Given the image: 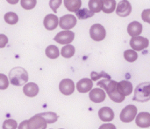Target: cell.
I'll return each mask as SVG.
<instances>
[{
  "label": "cell",
  "instance_id": "cell-1",
  "mask_svg": "<svg viewBox=\"0 0 150 129\" xmlns=\"http://www.w3.org/2000/svg\"><path fill=\"white\" fill-rule=\"evenodd\" d=\"M97 85L106 91L109 98L112 101H114L116 103H120V102L124 101L125 96H123L122 94L120 93V92L118 90V82L106 79H102V80L98 81Z\"/></svg>",
  "mask_w": 150,
  "mask_h": 129
},
{
  "label": "cell",
  "instance_id": "cell-2",
  "mask_svg": "<svg viewBox=\"0 0 150 129\" xmlns=\"http://www.w3.org/2000/svg\"><path fill=\"white\" fill-rule=\"evenodd\" d=\"M28 73L22 67L17 66L12 68L9 73V81L11 85L21 86L28 81Z\"/></svg>",
  "mask_w": 150,
  "mask_h": 129
},
{
  "label": "cell",
  "instance_id": "cell-3",
  "mask_svg": "<svg viewBox=\"0 0 150 129\" xmlns=\"http://www.w3.org/2000/svg\"><path fill=\"white\" fill-rule=\"evenodd\" d=\"M134 100L139 102L150 100V82H143L136 86Z\"/></svg>",
  "mask_w": 150,
  "mask_h": 129
},
{
  "label": "cell",
  "instance_id": "cell-4",
  "mask_svg": "<svg viewBox=\"0 0 150 129\" xmlns=\"http://www.w3.org/2000/svg\"><path fill=\"white\" fill-rule=\"evenodd\" d=\"M137 107L134 105H128L120 113V120L125 123H129L133 121L137 115Z\"/></svg>",
  "mask_w": 150,
  "mask_h": 129
},
{
  "label": "cell",
  "instance_id": "cell-5",
  "mask_svg": "<svg viewBox=\"0 0 150 129\" xmlns=\"http://www.w3.org/2000/svg\"><path fill=\"white\" fill-rule=\"evenodd\" d=\"M90 36L94 41L99 42V41H102L103 39H105V36H106V31L102 24H95L91 25V27L90 29Z\"/></svg>",
  "mask_w": 150,
  "mask_h": 129
},
{
  "label": "cell",
  "instance_id": "cell-6",
  "mask_svg": "<svg viewBox=\"0 0 150 129\" xmlns=\"http://www.w3.org/2000/svg\"><path fill=\"white\" fill-rule=\"evenodd\" d=\"M75 38V33L70 30H63L56 34L54 40L61 45H69Z\"/></svg>",
  "mask_w": 150,
  "mask_h": 129
},
{
  "label": "cell",
  "instance_id": "cell-7",
  "mask_svg": "<svg viewBox=\"0 0 150 129\" xmlns=\"http://www.w3.org/2000/svg\"><path fill=\"white\" fill-rule=\"evenodd\" d=\"M76 17L72 14H66L59 18V25L62 30H71L76 24Z\"/></svg>",
  "mask_w": 150,
  "mask_h": 129
},
{
  "label": "cell",
  "instance_id": "cell-8",
  "mask_svg": "<svg viewBox=\"0 0 150 129\" xmlns=\"http://www.w3.org/2000/svg\"><path fill=\"white\" fill-rule=\"evenodd\" d=\"M149 45V41L147 38L142 36L133 37L130 40V46L134 51H142L146 49Z\"/></svg>",
  "mask_w": 150,
  "mask_h": 129
},
{
  "label": "cell",
  "instance_id": "cell-9",
  "mask_svg": "<svg viewBox=\"0 0 150 129\" xmlns=\"http://www.w3.org/2000/svg\"><path fill=\"white\" fill-rule=\"evenodd\" d=\"M47 121L40 114H36L28 120V126L30 129H46Z\"/></svg>",
  "mask_w": 150,
  "mask_h": 129
},
{
  "label": "cell",
  "instance_id": "cell-10",
  "mask_svg": "<svg viewBox=\"0 0 150 129\" xmlns=\"http://www.w3.org/2000/svg\"><path fill=\"white\" fill-rule=\"evenodd\" d=\"M59 89L61 93L64 95H70L75 91V84L70 79H64L60 82Z\"/></svg>",
  "mask_w": 150,
  "mask_h": 129
},
{
  "label": "cell",
  "instance_id": "cell-11",
  "mask_svg": "<svg viewBox=\"0 0 150 129\" xmlns=\"http://www.w3.org/2000/svg\"><path fill=\"white\" fill-rule=\"evenodd\" d=\"M132 11V5L128 0H121L116 8V13L122 17H127Z\"/></svg>",
  "mask_w": 150,
  "mask_h": 129
},
{
  "label": "cell",
  "instance_id": "cell-12",
  "mask_svg": "<svg viewBox=\"0 0 150 129\" xmlns=\"http://www.w3.org/2000/svg\"><path fill=\"white\" fill-rule=\"evenodd\" d=\"M44 27L48 31L54 30L59 24V18L55 14H47L43 20Z\"/></svg>",
  "mask_w": 150,
  "mask_h": 129
},
{
  "label": "cell",
  "instance_id": "cell-13",
  "mask_svg": "<svg viewBox=\"0 0 150 129\" xmlns=\"http://www.w3.org/2000/svg\"><path fill=\"white\" fill-rule=\"evenodd\" d=\"M90 100L94 103H101L105 100V93L102 88H94L90 91Z\"/></svg>",
  "mask_w": 150,
  "mask_h": 129
},
{
  "label": "cell",
  "instance_id": "cell-14",
  "mask_svg": "<svg viewBox=\"0 0 150 129\" xmlns=\"http://www.w3.org/2000/svg\"><path fill=\"white\" fill-rule=\"evenodd\" d=\"M135 123L138 127L146 128L150 127V114L148 112L140 113L137 117H135Z\"/></svg>",
  "mask_w": 150,
  "mask_h": 129
},
{
  "label": "cell",
  "instance_id": "cell-15",
  "mask_svg": "<svg viewBox=\"0 0 150 129\" xmlns=\"http://www.w3.org/2000/svg\"><path fill=\"white\" fill-rule=\"evenodd\" d=\"M93 82L90 79H82L76 84V89L81 93H85L92 89Z\"/></svg>",
  "mask_w": 150,
  "mask_h": 129
},
{
  "label": "cell",
  "instance_id": "cell-16",
  "mask_svg": "<svg viewBox=\"0 0 150 129\" xmlns=\"http://www.w3.org/2000/svg\"><path fill=\"white\" fill-rule=\"evenodd\" d=\"M98 116L101 121L105 122H110L114 119V112L112 108L105 107L99 109L98 111Z\"/></svg>",
  "mask_w": 150,
  "mask_h": 129
},
{
  "label": "cell",
  "instance_id": "cell-17",
  "mask_svg": "<svg viewBox=\"0 0 150 129\" xmlns=\"http://www.w3.org/2000/svg\"><path fill=\"white\" fill-rule=\"evenodd\" d=\"M142 24L138 21H133L131 22L127 26V32L132 37L140 36L142 32Z\"/></svg>",
  "mask_w": 150,
  "mask_h": 129
},
{
  "label": "cell",
  "instance_id": "cell-18",
  "mask_svg": "<svg viewBox=\"0 0 150 129\" xmlns=\"http://www.w3.org/2000/svg\"><path fill=\"white\" fill-rule=\"evenodd\" d=\"M118 90L123 96H128L133 92V85L127 80H122L118 83Z\"/></svg>",
  "mask_w": 150,
  "mask_h": 129
},
{
  "label": "cell",
  "instance_id": "cell-19",
  "mask_svg": "<svg viewBox=\"0 0 150 129\" xmlns=\"http://www.w3.org/2000/svg\"><path fill=\"white\" fill-rule=\"evenodd\" d=\"M23 92H24L25 95H26L27 97L33 98V97H35L38 94L39 86H38L37 84H35L33 82H28L24 86Z\"/></svg>",
  "mask_w": 150,
  "mask_h": 129
},
{
  "label": "cell",
  "instance_id": "cell-20",
  "mask_svg": "<svg viewBox=\"0 0 150 129\" xmlns=\"http://www.w3.org/2000/svg\"><path fill=\"white\" fill-rule=\"evenodd\" d=\"M63 3L66 9L70 12L77 11L82 6L81 0H63Z\"/></svg>",
  "mask_w": 150,
  "mask_h": 129
},
{
  "label": "cell",
  "instance_id": "cell-21",
  "mask_svg": "<svg viewBox=\"0 0 150 129\" xmlns=\"http://www.w3.org/2000/svg\"><path fill=\"white\" fill-rule=\"evenodd\" d=\"M116 9V0H103L102 10L105 13H112Z\"/></svg>",
  "mask_w": 150,
  "mask_h": 129
},
{
  "label": "cell",
  "instance_id": "cell-22",
  "mask_svg": "<svg viewBox=\"0 0 150 129\" xmlns=\"http://www.w3.org/2000/svg\"><path fill=\"white\" fill-rule=\"evenodd\" d=\"M46 55L47 57H48L49 59H57L60 55V51H59V48L56 46V45H48L47 48H46Z\"/></svg>",
  "mask_w": 150,
  "mask_h": 129
},
{
  "label": "cell",
  "instance_id": "cell-23",
  "mask_svg": "<svg viewBox=\"0 0 150 129\" xmlns=\"http://www.w3.org/2000/svg\"><path fill=\"white\" fill-rule=\"evenodd\" d=\"M76 52V49L75 47L69 44V45H66L65 46H63L61 50V54L63 58H66V59H69V58H72L74 56Z\"/></svg>",
  "mask_w": 150,
  "mask_h": 129
},
{
  "label": "cell",
  "instance_id": "cell-24",
  "mask_svg": "<svg viewBox=\"0 0 150 129\" xmlns=\"http://www.w3.org/2000/svg\"><path fill=\"white\" fill-rule=\"evenodd\" d=\"M89 8L93 13H98L103 8V0H90Z\"/></svg>",
  "mask_w": 150,
  "mask_h": 129
},
{
  "label": "cell",
  "instance_id": "cell-25",
  "mask_svg": "<svg viewBox=\"0 0 150 129\" xmlns=\"http://www.w3.org/2000/svg\"><path fill=\"white\" fill-rule=\"evenodd\" d=\"M40 115L42 116L45 119V121H47V123H48V124L54 123L58 120V115L54 112H46V113L40 114Z\"/></svg>",
  "mask_w": 150,
  "mask_h": 129
},
{
  "label": "cell",
  "instance_id": "cell-26",
  "mask_svg": "<svg viewBox=\"0 0 150 129\" xmlns=\"http://www.w3.org/2000/svg\"><path fill=\"white\" fill-rule=\"evenodd\" d=\"M76 14L79 19H87V18L93 17V15H94V13L91 10H88L86 8L79 9L77 11H76Z\"/></svg>",
  "mask_w": 150,
  "mask_h": 129
},
{
  "label": "cell",
  "instance_id": "cell-27",
  "mask_svg": "<svg viewBox=\"0 0 150 129\" xmlns=\"http://www.w3.org/2000/svg\"><path fill=\"white\" fill-rule=\"evenodd\" d=\"M4 18V21L8 24H11V25L16 24L18 23V17L15 12H7V13H5Z\"/></svg>",
  "mask_w": 150,
  "mask_h": 129
},
{
  "label": "cell",
  "instance_id": "cell-28",
  "mask_svg": "<svg viewBox=\"0 0 150 129\" xmlns=\"http://www.w3.org/2000/svg\"><path fill=\"white\" fill-rule=\"evenodd\" d=\"M124 58L127 62H134L138 59V54L134 50H127L124 52Z\"/></svg>",
  "mask_w": 150,
  "mask_h": 129
},
{
  "label": "cell",
  "instance_id": "cell-29",
  "mask_svg": "<svg viewBox=\"0 0 150 129\" xmlns=\"http://www.w3.org/2000/svg\"><path fill=\"white\" fill-rule=\"evenodd\" d=\"M20 5L25 10H32L35 7L37 0H19Z\"/></svg>",
  "mask_w": 150,
  "mask_h": 129
},
{
  "label": "cell",
  "instance_id": "cell-30",
  "mask_svg": "<svg viewBox=\"0 0 150 129\" xmlns=\"http://www.w3.org/2000/svg\"><path fill=\"white\" fill-rule=\"evenodd\" d=\"M18 123L16 121L12 119H8L4 121L3 123V129H17Z\"/></svg>",
  "mask_w": 150,
  "mask_h": 129
},
{
  "label": "cell",
  "instance_id": "cell-31",
  "mask_svg": "<svg viewBox=\"0 0 150 129\" xmlns=\"http://www.w3.org/2000/svg\"><path fill=\"white\" fill-rule=\"evenodd\" d=\"M91 80H93V81H97L98 79H100V78H105V79H111V76L110 75H108L107 73H105V72H101V73H95V72H92L91 73Z\"/></svg>",
  "mask_w": 150,
  "mask_h": 129
},
{
  "label": "cell",
  "instance_id": "cell-32",
  "mask_svg": "<svg viewBox=\"0 0 150 129\" xmlns=\"http://www.w3.org/2000/svg\"><path fill=\"white\" fill-rule=\"evenodd\" d=\"M9 79L5 74L0 73V90H5L9 86Z\"/></svg>",
  "mask_w": 150,
  "mask_h": 129
},
{
  "label": "cell",
  "instance_id": "cell-33",
  "mask_svg": "<svg viewBox=\"0 0 150 129\" xmlns=\"http://www.w3.org/2000/svg\"><path fill=\"white\" fill-rule=\"evenodd\" d=\"M62 3V0H49V6H50L51 10L54 13H56L57 10L61 6Z\"/></svg>",
  "mask_w": 150,
  "mask_h": 129
},
{
  "label": "cell",
  "instance_id": "cell-34",
  "mask_svg": "<svg viewBox=\"0 0 150 129\" xmlns=\"http://www.w3.org/2000/svg\"><path fill=\"white\" fill-rule=\"evenodd\" d=\"M142 18L143 21L150 24V9L144 10L142 13Z\"/></svg>",
  "mask_w": 150,
  "mask_h": 129
},
{
  "label": "cell",
  "instance_id": "cell-35",
  "mask_svg": "<svg viewBox=\"0 0 150 129\" xmlns=\"http://www.w3.org/2000/svg\"><path fill=\"white\" fill-rule=\"evenodd\" d=\"M8 43V38L4 34H0V48H4Z\"/></svg>",
  "mask_w": 150,
  "mask_h": 129
},
{
  "label": "cell",
  "instance_id": "cell-36",
  "mask_svg": "<svg viewBox=\"0 0 150 129\" xmlns=\"http://www.w3.org/2000/svg\"><path fill=\"white\" fill-rule=\"evenodd\" d=\"M98 129H116V127L113 124L107 123V124H103L102 126L99 127Z\"/></svg>",
  "mask_w": 150,
  "mask_h": 129
},
{
  "label": "cell",
  "instance_id": "cell-37",
  "mask_svg": "<svg viewBox=\"0 0 150 129\" xmlns=\"http://www.w3.org/2000/svg\"><path fill=\"white\" fill-rule=\"evenodd\" d=\"M18 129H30L29 126H28V121H22L18 126Z\"/></svg>",
  "mask_w": 150,
  "mask_h": 129
},
{
  "label": "cell",
  "instance_id": "cell-38",
  "mask_svg": "<svg viewBox=\"0 0 150 129\" xmlns=\"http://www.w3.org/2000/svg\"><path fill=\"white\" fill-rule=\"evenodd\" d=\"M10 4H17L18 2H19V0H6Z\"/></svg>",
  "mask_w": 150,
  "mask_h": 129
},
{
  "label": "cell",
  "instance_id": "cell-39",
  "mask_svg": "<svg viewBox=\"0 0 150 129\" xmlns=\"http://www.w3.org/2000/svg\"><path fill=\"white\" fill-rule=\"evenodd\" d=\"M60 129H62V128H60Z\"/></svg>",
  "mask_w": 150,
  "mask_h": 129
}]
</instances>
